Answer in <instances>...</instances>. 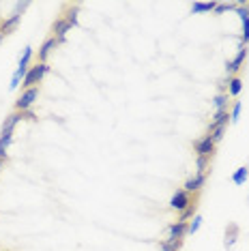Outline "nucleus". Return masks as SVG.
I'll use <instances>...</instances> for the list:
<instances>
[{
  "label": "nucleus",
  "mask_w": 249,
  "mask_h": 251,
  "mask_svg": "<svg viewBox=\"0 0 249 251\" xmlns=\"http://www.w3.org/2000/svg\"><path fill=\"white\" fill-rule=\"evenodd\" d=\"M211 161H213V159H208V157H196V168H198V172H206V174H208Z\"/></svg>",
  "instance_id": "412c9836"
},
{
  "label": "nucleus",
  "mask_w": 249,
  "mask_h": 251,
  "mask_svg": "<svg viewBox=\"0 0 249 251\" xmlns=\"http://www.w3.org/2000/svg\"><path fill=\"white\" fill-rule=\"evenodd\" d=\"M215 148H217V144H215V140H213L208 133L202 135L200 140L194 142V152H196V157H208V159H213Z\"/></svg>",
  "instance_id": "0eeeda50"
},
{
  "label": "nucleus",
  "mask_w": 249,
  "mask_h": 251,
  "mask_svg": "<svg viewBox=\"0 0 249 251\" xmlns=\"http://www.w3.org/2000/svg\"><path fill=\"white\" fill-rule=\"evenodd\" d=\"M243 93V79L241 75H234V77H228V97L236 99Z\"/></svg>",
  "instance_id": "2eb2a0df"
},
{
  "label": "nucleus",
  "mask_w": 249,
  "mask_h": 251,
  "mask_svg": "<svg viewBox=\"0 0 249 251\" xmlns=\"http://www.w3.org/2000/svg\"><path fill=\"white\" fill-rule=\"evenodd\" d=\"M187 227H189V224L187 221H174V224H170L166 227V236L161 238L163 243H170V245H174V243H183L185 241V236H187Z\"/></svg>",
  "instance_id": "7ed1b4c3"
},
{
  "label": "nucleus",
  "mask_w": 249,
  "mask_h": 251,
  "mask_svg": "<svg viewBox=\"0 0 249 251\" xmlns=\"http://www.w3.org/2000/svg\"><path fill=\"white\" fill-rule=\"evenodd\" d=\"M217 2H194L191 4V13H213Z\"/></svg>",
  "instance_id": "6ab92c4d"
},
{
  "label": "nucleus",
  "mask_w": 249,
  "mask_h": 251,
  "mask_svg": "<svg viewBox=\"0 0 249 251\" xmlns=\"http://www.w3.org/2000/svg\"><path fill=\"white\" fill-rule=\"evenodd\" d=\"M2 39H4V37H2V35H0V43H2Z\"/></svg>",
  "instance_id": "bb28decb"
},
{
  "label": "nucleus",
  "mask_w": 249,
  "mask_h": 251,
  "mask_svg": "<svg viewBox=\"0 0 249 251\" xmlns=\"http://www.w3.org/2000/svg\"><path fill=\"white\" fill-rule=\"evenodd\" d=\"M232 9H239V4H236V2H217V4H215V11H213V13H225V11H232Z\"/></svg>",
  "instance_id": "4be33fe9"
},
{
  "label": "nucleus",
  "mask_w": 249,
  "mask_h": 251,
  "mask_svg": "<svg viewBox=\"0 0 249 251\" xmlns=\"http://www.w3.org/2000/svg\"><path fill=\"white\" fill-rule=\"evenodd\" d=\"M202 221H204V219H202V215H196L194 219L189 221V227H187V234H196V232L202 227Z\"/></svg>",
  "instance_id": "5701e85b"
},
{
  "label": "nucleus",
  "mask_w": 249,
  "mask_h": 251,
  "mask_svg": "<svg viewBox=\"0 0 249 251\" xmlns=\"http://www.w3.org/2000/svg\"><path fill=\"white\" fill-rule=\"evenodd\" d=\"M206 178H208L206 172H196V174L191 176V178L183 185V189H185L187 193H191V196H200L202 187L206 185Z\"/></svg>",
  "instance_id": "6e6552de"
},
{
  "label": "nucleus",
  "mask_w": 249,
  "mask_h": 251,
  "mask_svg": "<svg viewBox=\"0 0 249 251\" xmlns=\"http://www.w3.org/2000/svg\"><path fill=\"white\" fill-rule=\"evenodd\" d=\"M2 168H4V161H0V174H2Z\"/></svg>",
  "instance_id": "a878e982"
},
{
  "label": "nucleus",
  "mask_w": 249,
  "mask_h": 251,
  "mask_svg": "<svg viewBox=\"0 0 249 251\" xmlns=\"http://www.w3.org/2000/svg\"><path fill=\"white\" fill-rule=\"evenodd\" d=\"M69 30H71V26L67 24L65 18L60 15V18H56V22L52 24V30H50V32H52V37H54L58 43H65V41H67V32H69Z\"/></svg>",
  "instance_id": "1a4fd4ad"
},
{
  "label": "nucleus",
  "mask_w": 249,
  "mask_h": 251,
  "mask_svg": "<svg viewBox=\"0 0 249 251\" xmlns=\"http://www.w3.org/2000/svg\"><path fill=\"white\" fill-rule=\"evenodd\" d=\"M241 101H234L230 107V123H239V116H241Z\"/></svg>",
  "instance_id": "b1692460"
},
{
  "label": "nucleus",
  "mask_w": 249,
  "mask_h": 251,
  "mask_svg": "<svg viewBox=\"0 0 249 251\" xmlns=\"http://www.w3.org/2000/svg\"><path fill=\"white\" fill-rule=\"evenodd\" d=\"M196 215H198V196H194V200H191V204L183 210V213L178 215V221H187V224H189V221L194 219Z\"/></svg>",
  "instance_id": "dca6fc26"
},
{
  "label": "nucleus",
  "mask_w": 249,
  "mask_h": 251,
  "mask_svg": "<svg viewBox=\"0 0 249 251\" xmlns=\"http://www.w3.org/2000/svg\"><path fill=\"white\" fill-rule=\"evenodd\" d=\"M213 105H215V112L230 110V97H228V93H217V95H215Z\"/></svg>",
  "instance_id": "f3484780"
},
{
  "label": "nucleus",
  "mask_w": 249,
  "mask_h": 251,
  "mask_svg": "<svg viewBox=\"0 0 249 251\" xmlns=\"http://www.w3.org/2000/svg\"><path fill=\"white\" fill-rule=\"evenodd\" d=\"M24 121V116H22V112H11L7 118H4V123H2V129H0V133H13L15 127H18V123Z\"/></svg>",
  "instance_id": "f8f14e48"
},
{
  "label": "nucleus",
  "mask_w": 249,
  "mask_h": 251,
  "mask_svg": "<svg viewBox=\"0 0 249 251\" xmlns=\"http://www.w3.org/2000/svg\"><path fill=\"white\" fill-rule=\"evenodd\" d=\"M247 54H249V48L247 45H239V52H236V56L232 60L225 62V75L228 77H234V75H239V71L243 69V65H245V58H247Z\"/></svg>",
  "instance_id": "39448f33"
},
{
  "label": "nucleus",
  "mask_w": 249,
  "mask_h": 251,
  "mask_svg": "<svg viewBox=\"0 0 249 251\" xmlns=\"http://www.w3.org/2000/svg\"><path fill=\"white\" fill-rule=\"evenodd\" d=\"M80 4H65V11H62V18H65V22L69 24L71 28H75L77 24H80Z\"/></svg>",
  "instance_id": "9b49d317"
},
{
  "label": "nucleus",
  "mask_w": 249,
  "mask_h": 251,
  "mask_svg": "<svg viewBox=\"0 0 249 251\" xmlns=\"http://www.w3.org/2000/svg\"><path fill=\"white\" fill-rule=\"evenodd\" d=\"M32 54H35V50H32L30 45H26V48H24V52H22V56H20V65H18V67H24V69H30Z\"/></svg>",
  "instance_id": "aec40b11"
},
{
  "label": "nucleus",
  "mask_w": 249,
  "mask_h": 251,
  "mask_svg": "<svg viewBox=\"0 0 249 251\" xmlns=\"http://www.w3.org/2000/svg\"><path fill=\"white\" fill-rule=\"evenodd\" d=\"M0 251H2V249H0Z\"/></svg>",
  "instance_id": "cd10ccee"
},
{
  "label": "nucleus",
  "mask_w": 249,
  "mask_h": 251,
  "mask_svg": "<svg viewBox=\"0 0 249 251\" xmlns=\"http://www.w3.org/2000/svg\"><path fill=\"white\" fill-rule=\"evenodd\" d=\"M241 236V227L236 224H228V227H225V241H224V247L225 249H232L236 245V241H239Z\"/></svg>",
  "instance_id": "ddd939ff"
},
{
  "label": "nucleus",
  "mask_w": 249,
  "mask_h": 251,
  "mask_svg": "<svg viewBox=\"0 0 249 251\" xmlns=\"http://www.w3.org/2000/svg\"><path fill=\"white\" fill-rule=\"evenodd\" d=\"M48 73H50V65H48V62H35V65H30L26 77L22 79V90L32 88V86H41V79L48 75Z\"/></svg>",
  "instance_id": "f03ea898"
},
{
  "label": "nucleus",
  "mask_w": 249,
  "mask_h": 251,
  "mask_svg": "<svg viewBox=\"0 0 249 251\" xmlns=\"http://www.w3.org/2000/svg\"><path fill=\"white\" fill-rule=\"evenodd\" d=\"M13 142V133H0V161H9V146Z\"/></svg>",
  "instance_id": "4468645a"
},
{
  "label": "nucleus",
  "mask_w": 249,
  "mask_h": 251,
  "mask_svg": "<svg viewBox=\"0 0 249 251\" xmlns=\"http://www.w3.org/2000/svg\"><path fill=\"white\" fill-rule=\"evenodd\" d=\"M39 93H41V86H32V88H26L22 90L18 101H15V112H26L35 105V101L39 99Z\"/></svg>",
  "instance_id": "20e7f679"
},
{
  "label": "nucleus",
  "mask_w": 249,
  "mask_h": 251,
  "mask_svg": "<svg viewBox=\"0 0 249 251\" xmlns=\"http://www.w3.org/2000/svg\"><path fill=\"white\" fill-rule=\"evenodd\" d=\"M28 7H30V2H18V4H15L13 13H11L9 18L0 20V35L7 37V35H11V32L18 30V26H20V22H22V15H24V11Z\"/></svg>",
  "instance_id": "f257e3e1"
},
{
  "label": "nucleus",
  "mask_w": 249,
  "mask_h": 251,
  "mask_svg": "<svg viewBox=\"0 0 249 251\" xmlns=\"http://www.w3.org/2000/svg\"><path fill=\"white\" fill-rule=\"evenodd\" d=\"M241 43L247 45L249 43V18L243 20V32H241Z\"/></svg>",
  "instance_id": "393cba45"
},
{
  "label": "nucleus",
  "mask_w": 249,
  "mask_h": 251,
  "mask_svg": "<svg viewBox=\"0 0 249 251\" xmlns=\"http://www.w3.org/2000/svg\"><path fill=\"white\" fill-rule=\"evenodd\" d=\"M58 41H56V39L50 35L48 39H45V41L41 43V48H39V52H37V62H48V58H50V54L54 52L56 48H58Z\"/></svg>",
  "instance_id": "9d476101"
},
{
  "label": "nucleus",
  "mask_w": 249,
  "mask_h": 251,
  "mask_svg": "<svg viewBox=\"0 0 249 251\" xmlns=\"http://www.w3.org/2000/svg\"><path fill=\"white\" fill-rule=\"evenodd\" d=\"M247 178H249V168H247V165H241V168H236L234 174H232V182H234V185H239V187L245 185Z\"/></svg>",
  "instance_id": "a211bd4d"
},
{
  "label": "nucleus",
  "mask_w": 249,
  "mask_h": 251,
  "mask_svg": "<svg viewBox=\"0 0 249 251\" xmlns=\"http://www.w3.org/2000/svg\"><path fill=\"white\" fill-rule=\"evenodd\" d=\"M191 200H194V196H191V193H187L183 187H180V189H176L172 193V198H170V202H168V208L170 210H176V213L180 215L191 204Z\"/></svg>",
  "instance_id": "423d86ee"
}]
</instances>
